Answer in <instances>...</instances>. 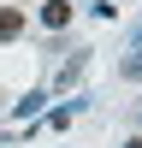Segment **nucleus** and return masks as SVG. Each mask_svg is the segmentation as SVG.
<instances>
[{"label":"nucleus","mask_w":142,"mask_h":148,"mask_svg":"<svg viewBox=\"0 0 142 148\" xmlns=\"http://www.w3.org/2000/svg\"><path fill=\"white\" fill-rule=\"evenodd\" d=\"M42 107H47V95H42V89H24L18 101H12V119H42Z\"/></svg>","instance_id":"1"},{"label":"nucleus","mask_w":142,"mask_h":148,"mask_svg":"<svg viewBox=\"0 0 142 148\" xmlns=\"http://www.w3.org/2000/svg\"><path fill=\"white\" fill-rule=\"evenodd\" d=\"M42 24H47V30H65V24H71V6H65V0H47V6H42Z\"/></svg>","instance_id":"2"},{"label":"nucleus","mask_w":142,"mask_h":148,"mask_svg":"<svg viewBox=\"0 0 142 148\" xmlns=\"http://www.w3.org/2000/svg\"><path fill=\"white\" fill-rule=\"evenodd\" d=\"M12 36H24V12L18 6H0V42H12Z\"/></svg>","instance_id":"3"},{"label":"nucleus","mask_w":142,"mask_h":148,"mask_svg":"<svg viewBox=\"0 0 142 148\" xmlns=\"http://www.w3.org/2000/svg\"><path fill=\"white\" fill-rule=\"evenodd\" d=\"M118 77H130V83H142V42L130 47L124 59H118Z\"/></svg>","instance_id":"4"},{"label":"nucleus","mask_w":142,"mask_h":148,"mask_svg":"<svg viewBox=\"0 0 142 148\" xmlns=\"http://www.w3.org/2000/svg\"><path fill=\"white\" fill-rule=\"evenodd\" d=\"M83 53H89V47H83ZM83 53H77V59H65V71H59V89H65V83H77V71H83Z\"/></svg>","instance_id":"5"},{"label":"nucleus","mask_w":142,"mask_h":148,"mask_svg":"<svg viewBox=\"0 0 142 148\" xmlns=\"http://www.w3.org/2000/svg\"><path fill=\"white\" fill-rule=\"evenodd\" d=\"M124 148H142V136H130V142H124Z\"/></svg>","instance_id":"6"}]
</instances>
